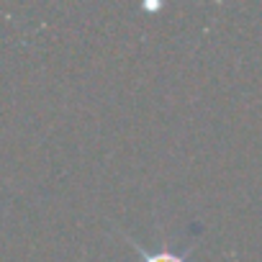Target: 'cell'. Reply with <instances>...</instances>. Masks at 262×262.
<instances>
[{
    "label": "cell",
    "mask_w": 262,
    "mask_h": 262,
    "mask_svg": "<svg viewBox=\"0 0 262 262\" xmlns=\"http://www.w3.org/2000/svg\"><path fill=\"white\" fill-rule=\"evenodd\" d=\"M128 239V244L134 247V252L142 257V262H188V254H190V249H185V252H178V249H157V252H149V249H144L137 239H131V236H126Z\"/></svg>",
    "instance_id": "6da1fadb"
}]
</instances>
